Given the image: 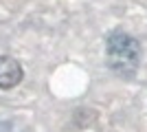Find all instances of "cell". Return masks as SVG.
<instances>
[{
  "instance_id": "6da1fadb",
  "label": "cell",
  "mask_w": 147,
  "mask_h": 132,
  "mask_svg": "<svg viewBox=\"0 0 147 132\" xmlns=\"http://www.w3.org/2000/svg\"><path fill=\"white\" fill-rule=\"evenodd\" d=\"M105 62L117 75L132 77L141 66V44L125 31H112L105 38Z\"/></svg>"
},
{
  "instance_id": "7a4b0ae2",
  "label": "cell",
  "mask_w": 147,
  "mask_h": 132,
  "mask_svg": "<svg viewBox=\"0 0 147 132\" xmlns=\"http://www.w3.org/2000/svg\"><path fill=\"white\" fill-rule=\"evenodd\" d=\"M24 77V70L20 66V62L16 57L0 55V88L2 90H11L16 88Z\"/></svg>"
}]
</instances>
